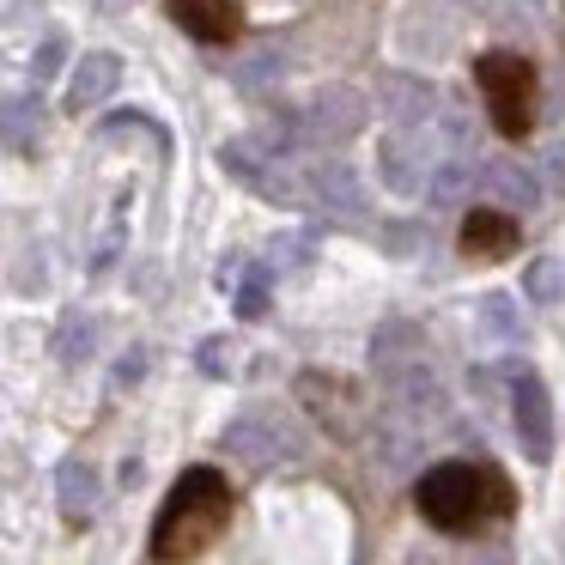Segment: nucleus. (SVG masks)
<instances>
[{
	"label": "nucleus",
	"instance_id": "423d86ee",
	"mask_svg": "<svg viewBox=\"0 0 565 565\" xmlns=\"http://www.w3.org/2000/svg\"><path fill=\"white\" fill-rule=\"evenodd\" d=\"M516 426H523L529 456H547V395H541L535 377L516 383Z\"/></svg>",
	"mask_w": 565,
	"mask_h": 565
},
{
	"label": "nucleus",
	"instance_id": "f03ea898",
	"mask_svg": "<svg viewBox=\"0 0 565 565\" xmlns=\"http://www.w3.org/2000/svg\"><path fill=\"white\" fill-rule=\"evenodd\" d=\"M414 504L438 535H480L487 523H504L516 511L511 480L492 462H438L419 475Z\"/></svg>",
	"mask_w": 565,
	"mask_h": 565
},
{
	"label": "nucleus",
	"instance_id": "f257e3e1",
	"mask_svg": "<svg viewBox=\"0 0 565 565\" xmlns=\"http://www.w3.org/2000/svg\"><path fill=\"white\" fill-rule=\"evenodd\" d=\"M232 523V480L220 468H183L171 487V499L152 516V559L159 565H189L213 547Z\"/></svg>",
	"mask_w": 565,
	"mask_h": 565
},
{
	"label": "nucleus",
	"instance_id": "39448f33",
	"mask_svg": "<svg viewBox=\"0 0 565 565\" xmlns=\"http://www.w3.org/2000/svg\"><path fill=\"white\" fill-rule=\"evenodd\" d=\"M516 220L511 213H499V207H468V220H462V256L468 262H504V256H516Z\"/></svg>",
	"mask_w": 565,
	"mask_h": 565
},
{
	"label": "nucleus",
	"instance_id": "7ed1b4c3",
	"mask_svg": "<svg viewBox=\"0 0 565 565\" xmlns=\"http://www.w3.org/2000/svg\"><path fill=\"white\" fill-rule=\"evenodd\" d=\"M475 86L487 98V116L504 140H529L535 128V110H541V74L529 55L516 50H487L475 62Z\"/></svg>",
	"mask_w": 565,
	"mask_h": 565
},
{
	"label": "nucleus",
	"instance_id": "20e7f679",
	"mask_svg": "<svg viewBox=\"0 0 565 565\" xmlns=\"http://www.w3.org/2000/svg\"><path fill=\"white\" fill-rule=\"evenodd\" d=\"M171 19L195 43H207V50H225V43H237V31H244V13H237L232 0H171Z\"/></svg>",
	"mask_w": 565,
	"mask_h": 565
}]
</instances>
